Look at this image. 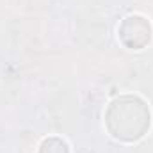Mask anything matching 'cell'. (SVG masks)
I'll return each instance as SVG.
<instances>
[{"label":"cell","mask_w":153,"mask_h":153,"mask_svg":"<svg viewBox=\"0 0 153 153\" xmlns=\"http://www.w3.org/2000/svg\"><path fill=\"white\" fill-rule=\"evenodd\" d=\"M107 130L119 141H137L150 128V111L137 96H121L114 100L105 114Z\"/></svg>","instance_id":"obj_1"},{"label":"cell","mask_w":153,"mask_h":153,"mask_svg":"<svg viewBox=\"0 0 153 153\" xmlns=\"http://www.w3.org/2000/svg\"><path fill=\"white\" fill-rule=\"evenodd\" d=\"M119 39L125 46L139 50L144 48L152 39V27L143 16H128L119 27Z\"/></svg>","instance_id":"obj_2"},{"label":"cell","mask_w":153,"mask_h":153,"mask_svg":"<svg viewBox=\"0 0 153 153\" xmlns=\"http://www.w3.org/2000/svg\"><path fill=\"white\" fill-rule=\"evenodd\" d=\"M39 153H70L68 150V144L62 141V139H57V137H50V139H45Z\"/></svg>","instance_id":"obj_3"}]
</instances>
